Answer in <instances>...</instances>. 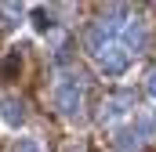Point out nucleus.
<instances>
[{
    "instance_id": "1",
    "label": "nucleus",
    "mask_w": 156,
    "mask_h": 152,
    "mask_svg": "<svg viewBox=\"0 0 156 152\" xmlns=\"http://www.w3.org/2000/svg\"><path fill=\"white\" fill-rule=\"evenodd\" d=\"M55 109L62 116H80V109H83V83H80V76H66L58 87H55Z\"/></svg>"
},
{
    "instance_id": "2",
    "label": "nucleus",
    "mask_w": 156,
    "mask_h": 152,
    "mask_svg": "<svg viewBox=\"0 0 156 152\" xmlns=\"http://www.w3.org/2000/svg\"><path fill=\"white\" fill-rule=\"evenodd\" d=\"M127 65H131V51H127L123 43H116V40L98 54V69H102V76H109V80L123 76V73H127Z\"/></svg>"
},
{
    "instance_id": "3",
    "label": "nucleus",
    "mask_w": 156,
    "mask_h": 152,
    "mask_svg": "<svg viewBox=\"0 0 156 152\" xmlns=\"http://www.w3.org/2000/svg\"><path fill=\"white\" fill-rule=\"evenodd\" d=\"M0 119H4L7 127H15V130H18V127L29 119V109H26V102H22L18 94H4V98H0Z\"/></svg>"
},
{
    "instance_id": "4",
    "label": "nucleus",
    "mask_w": 156,
    "mask_h": 152,
    "mask_svg": "<svg viewBox=\"0 0 156 152\" xmlns=\"http://www.w3.org/2000/svg\"><path fill=\"white\" fill-rule=\"evenodd\" d=\"M120 36H123V47H127V51L138 54V51L149 47V26H145L142 18H131V22H123V33H120Z\"/></svg>"
},
{
    "instance_id": "5",
    "label": "nucleus",
    "mask_w": 156,
    "mask_h": 152,
    "mask_svg": "<svg viewBox=\"0 0 156 152\" xmlns=\"http://www.w3.org/2000/svg\"><path fill=\"white\" fill-rule=\"evenodd\" d=\"M83 43H87L91 54H102V51L113 43V26H105V18H102V22H91L87 33H83Z\"/></svg>"
},
{
    "instance_id": "6",
    "label": "nucleus",
    "mask_w": 156,
    "mask_h": 152,
    "mask_svg": "<svg viewBox=\"0 0 156 152\" xmlns=\"http://www.w3.org/2000/svg\"><path fill=\"white\" fill-rule=\"evenodd\" d=\"M113 145H116V152H142V138L134 134V127H120L113 134Z\"/></svg>"
},
{
    "instance_id": "7",
    "label": "nucleus",
    "mask_w": 156,
    "mask_h": 152,
    "mask_svg": "<svg viewBox=\"0 0 156 152\" xmlns=\"http://www.w3.org/2000/svg\"><path fill=\"white\" fill-rule=\"evenodd\" d=\"M22 15H26L22 4H0V29H15L22 22Z\"/></svg>"
},
{
    "instance_id": "8",
    "label": "nucleus",
    "mask_w": 156,
    "mask_h": 152,
    "mask_svg": "<svg viewBox=\"0 0 156 152\" xmlns=\"http://www.w3.org/2000/svg\"><path fill=\"white\" fill-rule=\"evenodd\" d=\"M29 18H33V26H37L40 33L55 29V11L51 7H29Z\"/></svg>"
},
{
    "instance_id": "9",
    "label": "nucleus",
    "mask_w": 156,
    "mask_h": 152,
    "mask_svg": "<svg viewBox=\"0 0 156 152\" xmlns=\"http://www.w3.org/2000/svg\"><path fill=\"white\" fill-rule=\"evenodd\" d=\"M22 69V58H18V51H7V58L0 62V76H15Z\"/></svg>"
},
{
    "instance_id": "10",
    "label": "nucleus",
    "mask_w": 156,
    "mask_h": 152,
    "mask_svg": "<svg viewBox=\"0 0 156 152\" xmlns=\"http://www.w3.org/2000/svg\"><path fill=\"white\" fill-rule=\"evenodd\" d=\"M11 152H44V145H40L37 138H15Z\"/></svg>"
},
{
    "instance_id": "11",
    "label": "nucleus",
    "mask_w": 156,
    "mask_h": 152,
    "mask_svg": "<svg viewBox=\"0 0 156 152\" xmlns=\"http://www.w3.org/2000/svg\"><path fill=\"white\" fill-rule=\"evenodd\" d=\"M156 130V119H145V116H134V134L138 138H149Z\"/></svg>"
},
{
    "instance_id": "12",
    "label": "nucleus",
    "mask_w": 156,
    "mask_h": 152,
    "mask_svg": "<svg viewBox=\"0 0 156 152\" xmlns=\"http://www.w3.org/2000/svg\"><path fill=\"white\" fill-rule=\"evenodd\" d=\"M69 62H73V47H69V43H62V47L55 51V65H58V69H66Z\"/></svg>"
},
{
    "instance_id": "13",
    "label": "nucleus",
    "mask_w": 156,
    "mask_h": 152,
    "mask_svg": "<svg viewBox=\"0 0 156 152\" xmlns=\"http://www.w3.org/2000/svg\"><path fill=\"white\" fill-rule=\"evenodd\" d=\"M145 94H149V98H156V69L149 73V80H145Z\"/></svg>"
},
{
    "instance_id": "14",
    "label": "nucleus",
    "mask_w": 156,
    "mask_h": 152,
    "mask_svg": "<svg viewBox=\"0 0 156 152\" xmlns=\"http://www.w3.org/2000/svg\"><path fill=\"white\" fill-rule=\"evenodd\" d=\"M153 119H156V116H153Z\"/></svg>"
}]
</instances>
